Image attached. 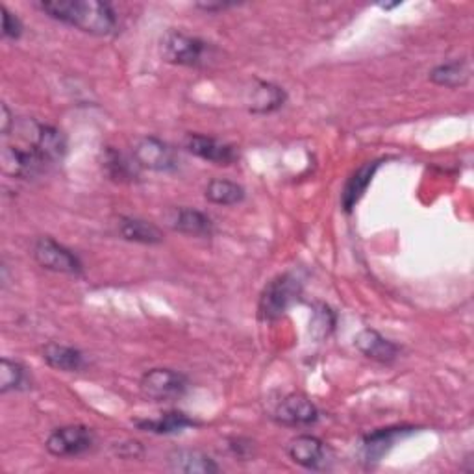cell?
Instances as JSON below:
<instances>
[{
    "label": "cell",
    "instance_id": "obj_30",
    "mask_svg": "<svg viewBox=\"0 0 474 474\" xmlns=\"http://www.w3.org/2000/svg\"><path fill=\"white\" fill-rule=\"evenodd\" d=\"M400 3H395V5H380L382 10H393V8H398Z\"/></svg>",
    "mask_w": 474,
    "mask_h": 474
},
{
    "label": "cell",
    "instance_id": "obj_16",
    "mask_svg": "<svg viewBox=\"0 0 474 474\" xmlns=\"http://www.w3.org/2000/svg\"><path fill=\"white\" fill-rule=\"evenodd\" d=\"M354 345L363 356L380 363H391L398 358V347L393 342L385 340L382 333L371 328L362 330L354 337Z\"/></svg>",
    "mask_w": 474,
    "mask_h": 474
},
{
    "label": "cell",
    "instance_id": "obj_27",
    "mask_svg": "<svg viewBox=\"0 0 474 474\" xmlns=\"http://www.w3.org/2000/svg\"><path fill=\"white\" fill-rule=\"evenodd\" d=\"M3 12V36L6 39H19L23 34V23L17 16H14L6 6L0 8Z\"/></svg>",
    "mask_w": 474,
    "mask_h": 474
},
{
    "label": "cell",
    "instance_id": "obj_13",
    "mask_svg": "<svg viewBox=\"0 0 474 474\" xmlns=\"http://www.w3.org/2000/svg\"><path fill=\"white\" fill-rule=\"evenodd\" d=\"M167 225L180 234L193 237H210L214 234L212 219L193 208H174L167 216Z\"/></svg>",
    "mask_w": 474,
    "mask_h": 474
},
{
    "label": "cell",
    "instance_id": "obj_6",
    "mask_svg": "<svg viewBox=\"0 0 474 474\" xmlns=\"http://www.w3.org/2000/svg\"><path fill=\"white\" fill-rule=\"evenodd\" d=\"M93 443L95 436L91 428L84 425H71L54 430L48 436L45 447L56 458H71L88 452L93 447Z\"/></svg>",
    "mask_w": 474,
    "mask_h": 474
},
{
    "label": "cell",
    "instance_id": "obj_29",
    "mask_svg": "<svg viewBox=\"0 0 474 474\" xmlns=\"http://www.w3.org/2000/svg\"><path fill=\"white\" fill-rule=\"evenodd\" d=\"M12 124H14L12 113H10L8 106H6V104H3V133H5V135H8V133H10V128H12Z\"/></svg>",
    "mask_w": 474,
    "mask_h": 474
},
{
    "label": "cell",
    "instance_id": "obj_10",
    "mask_svg": "<svg viewBox=\"0 0 474 474\" xmlns=\"http://www.w3.org/2000/svg\"><path fill=\"white\" fill-rule=\"evenodd\" d=\"M275 419L284 427H311L319 419V410L308 396L290 395L279 404Z\"/></svg>",
    "mask_w": 474,
    "mask_h": 474
},
{
    "label": "cell",
    "instance_id": "obj_21",
    "mask_svg": "<svg viewBox=\"0 0 474 474\" xmlns=\"http://www.w3.org/2000/svg\"><path fill=\"white\" fill-rule=\"evenodd\" d=\"M286 102V91L275 84L258 82L252 90V97L248 100V108L252 113H270L282 108Z\"/></svg>",
    "mask_w": 474,
    "mask_h": 474
},
{
    "label": "cell",
    "instance_id": "obj_23",
    "mask_svg": "<svg viewBox=\"0 0 474 474\" xmlns=\"http://www.w3.org/2000/svg\"><path fill=\"white\" fill-rule=\"evenodd\" d=\"M135 427H138L143 432H151V434H176V432H182L185 428L196 427V423L182 412H169V414H163L158 419L135 421Z\"/></svg>",
    "mask_w": 474,
    "mask_h": 474
},
{
    "label": "cell",
    "instance_id": "obj_8",
    "mask_svg": "<svg viewBox=\"0 0 474 474\" xmlns=\"http://www.w3.org/2000/svg\"><path fill=\"white\" fill-rule=\"evenodd\" d=\"M30 147L47 162L54 163L59 162L67 153V140L65 135L48 124L30 122V135H28Z\"/></svg>",
    "mask_w": 474,
    "mask_h": 474
},
{
    "label": "cell",
    "instance_id": "obj_2",
    "mask_svg": "<svg viewBox=\"0 0 474 474\" xmlns=\"http://www.w3.org/2000/svg\"><path fill=\"white\" fill-rule=\"evenodd\" d=\"M216 47L200 37L171 30L162 37V56L165 61L182 67H206L216 59Z\"/></svg>",
    "mask_w": 474,
    "mask_h": 474
},
{
    "label": "cell",
    "instance_id": "obj_17",
    "mask_svg": "<svg viewBox=\"0 0 474 474\" xmlns=\"http://www.w3.org/2000/svg\"><path fill=\"white\" fill-rule=\"evenodd\" d=\"M382 162L374 160V162H367L363 163L347 182L343 193H342V206L345 208V212H353L354 206L362 200V196L365 195L369 184L373 182L376 171L380 169Z\"/></svg>",
    "mask_w": 474,
    "mask_h": 474
},
{
    "label": "cell",
    "instance_id": "obj_14",
    "mask_svg": "<svg viewBox=\"0 0 474 474\" xmlns=\"http://www.w3.org/2000/svg\"><path fill=\"white\" fill-rule=\"evenodd\" d=\"M169 469L174 472H185V474H216L219 472V465L214 458L200 450L191 448H176L167 458Z\"/></svg>",
    "mask_w": 474,
    "mask_h": 474
},
{
    "label": "cell",
    "instance_id": "obj_25",
    "mask_svg": "<svg viewBox=\"0 0 474 474\" xmlns=\"http://www.w3.org/2000/svg\"><path fill=\"white\" fill-rule=\"evenodd\" d=\"M26 387H28L26 369L21 363L5 358L3 363H0V393L21 391Z\"/></svg>",
    "mask_w": 474,
    "mask_h": 474
},
{
    "label": "cell",
    "instance_id": "obj_24",
    "mask_svg": "<svg viewBox=\"0 0 474 474\" xmlns=\"http://www.w3.org/2000/svg\"><path fill=\"white\" fill-rule=\"evenodd\" d=\"M206 198L219 206H234L245 200V189L236 182L216 178L206 187Z\"/></svg>",
    "mask_w": 474,
    "mask_h": 474
},
{
    "label": "cell",
    "instance_id": "obj_26",
    "mask_svg": "<svg viewBox=\"0 0 474 474\" xmlns=\"http://www.w3.org/2000/svg\"><path fill=\"white\" fill-rule=\"evenodd\" d=\"M335 326V315L333 311L324 306V304H319L315 308V313H313V319H311V335L315 337L317 342L324 340V337H328L332 333Z\"/></svg>",
    "mask_w": 474,
    "mask_h": 474
},
{
    "label": "cell",
    "instance_id": "obj_20",
    "mask_svg": "<svg viewBox=\"0 0 474 474\" xmlns=\"http://www.w3.org/2000/svg\"><path fill=\"white\" fill-rule=\"evenodd\" d=\"M472 69H470V63L467 59H454L443 65H437L436 69H432L430 73V80L437 86L443 88H461L470 80Z\"/></svg>",
    "mask_w": 474,
    "mask_h": 474
},
{
    "label": "cell",
    "instance_id": "obj_7",
    "mask_svg": "<svg viewBox=\"0 0 474 474\" xmlns=\"http://www.w3.org/2000/svg\"><path fill=\"white\" fill-rule=\"evenodd\" d=\"M133 160L140 167L156 173H171L178 167L176 153L158 138H143L135 143Z\"/></svg>",
    "mask_w": 474,
    "mask_h": 474
},
{
    "label": "cell",
    "instance_id": "obj_3",
    "mask_svg": "<svg viewBox=\"0 0 474 474\" xmlns=\"http://www.w3.org/2000/svg\"><path fill=\"white\" fill-rule=\"evenodd\" d=\"M302 295V284L293 273L280 275L270 280L259 297L258 313L263 321H275L282 317Z\"/></svg>",
    "mask_w": 474,
    "mask_h": 474
},
{
    "label": "cell",
    "instance_id": "obj_28",
    "mask_svg": "<svg viewBox=\"0 0 474 474\" xmlns=\"http://www.w3.org/2000/svg\"><path fill=\"white\" fill-rule=\"evenodd\" d=\"M195 6L200 8V10L208 12V14H214V12H223V10L234 8V6H237V5H236V3H198V5H195Z\"/></svg>",
    "mask_w": 474,
    "mask_h": 474
},
{
    "label": "cell",
    "instance_id": "obj_1",
    "mask_svg": "<svg viewBox=\"0 0 474 474\" xmlns=\"http://www.w3.org/2000/svg\"><path fill=\"white\" fill-rule=\"evenodd\" d=\"M37 8L50 19L91 36H111L117 30V14L99 0H45Z\"/></svg>",
    "mask_w": 474,
    "mask_h": 474
},
{
    "label": "cell",
    "instance_id": "obj_18",
    "mask_svg": "<svg viewBox=\"0 0 474 474\" xmlns=\"http://www.w3.org/2000/svg\"><path fill=\"white\" fill-rule=\"evenodd\" d=\"M43 360L48 367L61 373H80L86 369V358L80 351L59 343H48L43 349Z\"/></svg>",
    "mask_w": 474,
    "mask_h": 474
},
{
    "label": "cell",
    "instance_id": "obj_22",
    "mask_svg": "<svg viewBox=\"0 0 474 474\" xmlns=\"http://www.w3.org/2000/svg\"><path fill=\"white\" fill-rule=\"evenodd\" d=\"M138 163L130 162L124 154H121L119 151L106 147V151L102 153V169L108 174L110 180L113 182H132L135 176H138Z\"/></svg>",
    "mask_w": 474,
    "mask_h": 474
},
{
    "label": "cell",
    "instance_id": "obj_9",
    "mask_svg": "<svg viewBox=\"0 0 474 474\" xmlns=\"http://www.w3.org/2000/svg\"><path fill=\"white\" fill-rule=\"evenodd\" d=\"M185 149L193 156L216 163V165H232L237 160V153L232 145L223 143L216 138L200 133H189L185 138Z\"/></svg>",
    "mask_w": 474,
    "mask_h": 474
},
{
    "label": "cell",
    "instance_id": "obj_15",
    "mask_svg": "<svg viewBox=\"0 0 474 474\" xmlns=\"http://www.w3.org/2000/svg\"><path fill=\"white\" fill-rule=\"evenodd\" d=\"M412 432H414V428L396 427V428H382V430H376V432L365 436L363 443H362L363 459L367 463H378L393 448V445L398 439L410 436Z\"/></svg>",
    "mask_w": 474,
    "mask_h": 474
},
{
    "label": "cell",
    "instance_id": "obj_12",
    "mask_svg": "<svg viewBox=\"0 0 474 474\" xmlns=\"http://www.w3.org/2000/svg\"><path fill=\"white\" fill-rule=\"evenodd\" d=\"M290 458L304 467V469H311V470H321L326 469L328 465V450L326 445L315 437V436H299L290 443Z\"/></svg>",
    "mask_w": 474,
    "mask_h": 474
},
{
    "label": "cell",
    "instance_id": "obj_4",
    "mask_svg": "<svg viewBox=\"0 0 474 474\" xmlns=\"http://www.w3.org/2000/svg\"><path fill=\"white\" fill-rule=\"evenodd\" d=\"M187 378L173 369H151L143 374L140 389L153 402H173L185 395Z\"/></svg>",
    "mask_w": 474,
    "mask_h": 474
},
{
    "label": "cell",
    "instance_id": "obj_19",
    "mask_svg": "<svg viewBox=\"0 0 474 474\" xmlns=\"http://www.w3.org/2000/svg\"><path fill=\"white\" fill-rule=\"evenodd\" d=\"M119 234L122 239L132 243H143V245H158L163 241L162 230L138 217H121L119 219Z\"/></svg>",
    "mask_w": 474,
    "mask_h": 474
},
{
    "label": "cell",
    "instance_id": "obj_11",
    "mask_svg": "<svg viewBox=\"0 0 474 474\" xmlns=\"http://www.w3.org/2000/svg\"><path fill=\"white\" fill-rule=\"evenodd\" d=\"M48 163L32 149H19V147H6L3 153V167L5 173L17 178H34L45 171Z\"/></svg>",
    "mask_w": 474,
    "mask_h": 474
},
{
    "label": "cell",
    "instance_id": "obj_5",
    "mask_svg": "<svg viewBox=\"0 0 474 474\" xmlns=\"http://www.w3.org/2000/svg\"><path fill=\"white\" fill-rule=\"evenodd\" d=\"M34 258L36 261L52 273L61 275H80L82 273V261L79 256L67 247L59 245L52 237H39L34 247Z\"/></svg>",
    "mask_w": 474,
    "mask_h": 474
}]
</instances>
